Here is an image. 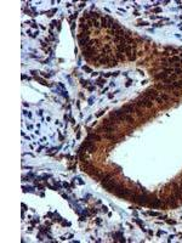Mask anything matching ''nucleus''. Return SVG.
Instances as JSON below:
<instances>
[{
    "instance_id": "5",
    "label": "nucleus",
    "mask_w": 182,
    "mask_h": 243,
    "mask_svg": "<svg viewBox=\"0 0 182 243\" xmlns=\"http://www.w3.org/2000/svg\"><path fill=\"white\" fill-rule=\"evenodd\" d=\"M171 186H172V190H174V196H175L178 201L182 202V193H181V191H180V186H178L176 182H172Z\"/></svg>"
},
{
    "instance_id": "1",
    "label": "nucleus",
    "mask_w": 182,
    "mask_h": 243,
    "mask_svg": "<svg viewBox=\"0 0 182 243\" xmlns=\"http://www.w3.org/2000/svg\"><path fill=\"white\" fill-rule=\"evenodd\" d=\"M136 105H137L139 107H143V108H152V107H153V102L143 96L140 97V98L136 101Z\"/></svg>"
},
{
    "instance_id": "18",
    "label": "nucleus",
    "mask_w": 182,
    "mask_h": 243,
    "mask_svg": "<svg viewBox=\"0 0 182 243\" xmlns=\"http://www.w3.org/2000/svg\"><path fill=\"white\" fill-rule=\"evenodd\" d=\"M161 98L164 100V101H168V100H171V97L169 96V95H166V94H161Z\"/></svg>"
},
{
    "instance_id": "24",
    "label": "nucleus",
    "mask_w": 182,
    "mask_h": 243,
    "mask_svg": "<svg viewBox=\"0 0 182 243\" xmlns=\"http://www.w3.org/2000/svg\"><path fill=\"white\" fill-rule=\"evenodd\" d=\"M181 62H182V57H181Z\"/></svg>"
},
{
    "instance_id": "23",
    "label": "nucleus",
    "mask_w": 182,
    "mask_h": 243,
    "mask_svg": "<svg viewBox=\"0 0 182 243\" xmlns=\"http://www.w3.org/2000/svg\"><path fill=\"white\" fill-rule=\"evenodd\" d=\"M180 191H181V193H182V180H181V184H180Z\"/></svg>"
},
{
    "instance_id": "14",
    "label": "nucleus",
    "mask_w": 182,
    "mask_h": 243,
    "mask_svg": "<svg viewBox=\"0 0 182 243\" xmlns=\"http://www.w3.org/2000/svg\"><path fill=\"white\" fill-rule=\"evenodd\" d=\"M166 73H160V74H157V76L154 77L155 79H166Z\"/></svg>"
},
{
    "instance_id": "20",
    "label": "nucleus",
    "mask_w": 182,
    "mask_h": 243,
    "mask_svg": "<svg viewBox=\"0 0 182 243\" xmlns=\"http://www.w3.org/2000/svg\"><path fill=\"white\" fill-rule=\"evenodd\" d=\"M155 101H157V102H158L159 105H161L163 102H164V100H163L161 97H157V98H155Z\"/></svg>"
},
{
    "instance_id": "6",
    "label": "nucleus",
    "mask_w": 182,
    "mask_h": 243,
    "mask_svg": "<svg viewBox=\"0 0 182 243\" xmlns=\"http://www.w3.org/2000/svg\"><path fill=\"white\" fill-rule=\"evenodd\" d=\"M166 204H168L169 207H171V208H176V207L178 205V203H177V198H176L174 194H172V196H169L168 199H166Z\"/></svg>"
},
{
    "instance_id": "8",
    "label": "nucleus",
    "mask_w": 182,
    "mask_h": 243,
    "mask_svg": "<svg viewBox=\"0 0 182 243\" xmlns=\"http://www.w3.org/2000/svg\"><path fill=\"white\" fill-rule=\"evenodd\" d=\"M100 130H105L107 134H108V132H114L115 130H117V126H115L114 124H113V125H106V124H103V126H102Z\"/></svg>"
},
{
    "instance_id": "12",
    "label": "nucleus",
    "mask_w": 182,
    "mask_h": 243,
    "mask_svg": "<svg viewBox=\"0 0 182 243\" xmlns=\"http://www.w3.org/2000/svg\"><path fill=\"white\" fill-rule=\"evenodd\" d=\"M108 22H109V17H103L101 20V27L108 28Z\"/></svg>"
},
{
    "instance_id": "15",
    "label": "nucleus",
    "mask_w": 182,
    "mask_h": 243,
    "mask_svg": "<svg viewBox=\"0 0 182 243\" xmlns=\"http://www.w3.org/2000/svg\"><path fill=\"white\" fill-rule=\"evenodd\" d=\"M91 23H92V27H95V28H100V27H101V24L97 22V20H91Z\"/></svg>"
},
{
    "instance_id": "16",
    "label": "nucleus",
    "mask_w": 182,
    "mask_h": 243,
    "mask_svg": "<svg viewBox=\"0 0 182 243\" xmlns=\"http://www.w3.org/2000/svg\"><path fill=\"white\" fill-rule=\"evenodd\" d=\"M105 137H106V139L113 140V141H115V140H117V137H115V136H114V135H111V134H109V132H108V134H106V135H105Z\"/></svg>"
},
{
    "instance_id": "10",
    "label": "nucleus",
    "mask_w": 182,
    "mask_h": 243,
    "mask_svg": "<svg viewBox=\"0 0 182 243\" xmlns=\"http://www.w3.org/2000/svg\"><path fill=\"white\" fill-rule=\"evenodd\" d=\"M112 179H113V174H112V173L106 174L105 176H103V178L101 179V184H102V186H103V185H106V184H107L108 181H111Z\"/></svg>"
},
{
    "instance_id": "17",
    "label": "nucleus",
    "mask_w": 182,
    "mask_h": 243,
    "mask_svg": "<svg viewBox=\"0 0 182 243\" xmlns=\"http://www.w3.org/2000/svg\"><path fill=\"white\" fill-rule=\"evenodd\" d=\"M117 57H118V60H121V61H124V60H125V56L123 55L121 52H117Z\"/></svg>"
},
{
    "instance_id": "9",
    "label": "nucleus",
    "mask_w": 182,
    "mask_h": 243,
    "mask_svg": "<svg viewBox=\"0 0 182 243\" xmlns=\"http://www.w3.org/2000/svg\"><path fill=\"white\" fill-rule=\"evenodd\" d=\"M121 111H123V110H121ZM119 119H120V120H126V122H127V123H130V124H132L133 122H135L132 117H131V116H129L127 113H124V111H123V114L120 116Z\"/></svg>"
},
{
    "instance_id": "13",
    "label": "nucleus",
    "mask_w": 182,
    "mask_h": 243,
    "mask_svg": "<svg viewBox=\"0 0 182 243\" xmlns=\"http://www.w3.org/2000/svg\"><path fill=\"white\" fill-rule=\"evenodd\" d=\"M100 136L98 135H96V134H90L89 136H87V140L89 141H100Z\"/></svg>"
},
{
    "instance_id": "7",
    "label": "nucleus",
    "mask_w": 182,
    "mask_h": 243,
    "mask_svg": "<svg viewBox=\"0 0 182 243\" xmlns=\"http://www.w3.org/2000/svg\"><path fill=\"white\" fill-rule=\"evenodd\" d=\"M148 204L151 207H153V208H160V207H163V202L160 199H157V198L151 199V202H148Z\"/></svg>"
},
{
    "instance_id": "19",
    "label": "nucleus",
    "mask_w": 182,
    "mask_h": 243,
    "mask_svg": "<svg viewBox=\"0 0 182 243\" xmlns=\"http://www.w3.org/2000/svg\"><path fill=\"white\" fill-rule=\"evenodd\" d=\"M169 61H170V62H177V61H181V58H178L177 56H174V57H172V58H170Z\"/></svg>"
},
{
    "instance_id": "4",
    "label": "nucleus",
    "mask_w": 182,
    "mask_h": 243,
    "mask_svg": "<svg viewBox=\"0 0 182 243\" xmlns=\"http://www.w3.org/2000/svg\"><path fill=\"white\" fill-rule=\"evenodd\" d=\"M136 202H137L139 204H141V205H146V204H148V202H149V197H148L146 193H145V194H140V196L137 194Z\"/></svg>"
},
{
    "instance_id": "3",
    "label": "nucleus",
    "mask_w": 182,
    "mask_h": 243,
    "mask_svg": "<svg viewBox=\"0 0 182 243\" xmlns=\"http://www.w3.org/2000/svg\"><path fill=\"white\" fill-rule=\"evenodd\" d=\"M115 194L117 196H119L120 198H127V197H131V192H130V190H127V188H125V187H121L115 192Z\"/></svg>"
},
{
    "instance_id": "21",
    "label": "nucleus",
    "mask_w": 182,
    "mask_h": 243,
    "mask_svg": "<svg viewBox=\"0 0 182 243\" xmlns=\"http://www.w3.org/2000/svg\"><path fill=\"white\" fill-rule=\"evenodd\" d=\"M176 71V76H178V74H182V70H180V68H175Z\"/></svg>"
},
{
    "instance_id": "22",
    "label": "nucleus",
    "mask_w": 182,
    "mask_h": 243,
    "mask_svg": "<svg viewBox=\"0 0 182 243\" xmlns=\"http://www.w3.org/2000/svg\"><path fill=\"white\" fill-rule=\"evenodd\" d=\"M171 54H172V55L177 54V50H176V49H171Z\"/></svg>"
},
{
    "instance_id": "2",
    "label": "nucleus",
    "mask_w": 182,
    "mask_h": 243,
    "mask_svg": "<svg viewBox=\"0 0 182 243\" xmlns=\"http://www.w3.org/2000/svg\"><path fill=\"white\" fill-rule=\"evenodd\" d=\"M143 97H146V98H148V100L153 101V100H155V98L158 97V91H157V89H153V88H151V89L146 90V92H145Z\"/></svg>"
},
{
    "instance_id": "11",
    "label": "nucleus",
    "mask_w": 182,
    "mask_h": 243,
    "mask_svg": "<svg viewBox=\"0 0 182 243\" xmlns=\"http://www.w3.org/2000/svg\"><path fill=\"white\" fill-rule=\"evenodd\" d=\"M124 113H133L135 112V108H133L132 105H125V106H123V108H121Z\"/></svg>"
}]
</instances>
